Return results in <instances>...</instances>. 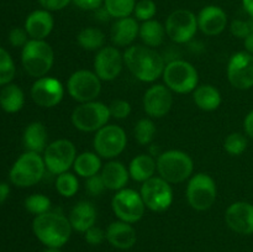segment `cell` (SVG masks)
<instances>
[{"mask_svg": "<svg viewBox=\"0 0 253 252\" xmlns=\"http://www.w3.org/2000/svg\"><path fill=\"white\" fill-rule=\"evenodd\" d=\"M41 6L48 11H58L68 6L72 0H39Z\"/></svg>", "mask_w": 253, "mask_h": 252, "instance_id": "obj_45", "label": "cell"}, {"mask_svg": "<svg viewBox=\"0 0 253 252\" xmlns=\"http://www.w3.org/2000/svg\"><path fill=\"white\" fill-rule=\"evenodd\" d=\"M69 95L78 103H88L95 100L101 91V79L95 72L79 69L71 74L67 82Z\"/></svg>", "mask_w": 253, "mask_h": 252, "instance_id": "obj_12", "label": "cell"}, {"mask_svg": "<svg viewBox=\"0 0 253 252\" xmlns=\"http://www.w3.org/2000/svg\"><path fill=\"white\" fill-rule=\"evenodd\" d=\"M32 229L37 239L47 247H62L67 244L72 234L69 219L57 212L37 215L32 222Z\"/></svg>", "mask_w": 253, "mask_h": 252, "instance_id": "obj_2", "label": "cell"}, {"mask_svg": "<svg viewBox=\"0 0 253 252\" xmlns=\"http://www.w3.org/2000/svg\"><path fill=\"white\" fill-rule=\"evenodd\" d=\"M193 99L198 108L204 111L216 110L221 104V94L214 85L210 84L197 86L193 93Z\"/></svg>", "mask_w": 253, "mask_h": 252, "instance_id": "obj_28", "label": "cell"}, {"mask_svg": "<svg viewBox=\"0 0 253 252\" xmlns=\"http://www.w3.org/2000/svg\"><path fill=\"white\" fill-rule=\"evenodd\" d=\"M64 96V86L61 82L52 77H42L34 83L31 98L41 108H54Z\"/></svg>", "mask_w": 253, "mask_h": 252, "instance_id": "obj_17", "label": "cell"}, {"mask_svg": "<svg viewBox=\"0 0 253 252\" xmlns=\"http://www.w3.org/2000/svg\"><path fill=\"white\" fill-rule=\"evenodd\" d=\"M194 170V162L188 153L169 150L157 158V172L168 183H182L189 179Z\"/></svg>", "mask_w": 253, "mask_h": 252, "instance_id": "obj_4", "label": "cell"}, {"mask_svg": "<svg viewBox=\"0 0 253 252\" xmlns=\"http://www.w3.org/2000/svg\"><path fill=\"white\" fill-rule=\"evenodd\" d=\"M77 41L85 51H99L105 43V35L98 27H84L79 31Z\"/></svg>", "mask_w": 253, "mask_h": 252, "instance_id": "obj_32", "label": "cell"}, {"mask_svg": "<svg viewBox=\"0 0 253 252\" xmlns=\"http://www.w3.org/2000/svg\"><path fill=\"white\" fill-rule=\"evenodd\" d=\"M105 234L106 240L114 247L120 250L131 249L136 244V240H137L135 229L128 222L121 221V220L120 221L111 222Z\"/></svg>", "mask_w": 253, "mask_h": 252, "instance_id": "obj_23", "label": "cell"}, {"mask_svg": "<svg viewBox=\"0 0 253 252\" xmlns=\"http://www.w3.org/2000/svg\"><path fill=\"white\" fill-rule=\"evenodd\" d=\"M106 189L121 190L126 187L130 178L127 168L119 161H110L103 167L100 173Z\"/></svg>", "mask_w": 253, "mask_h": 252, "instance_id": "obj_25", "label": "cell"}, {"mask_svg": "<svg viewBox=\"0 0 253 252\" xmlns=\"http://www.w3.org/2000/svg\"><path fill=\"white\" fill-rule=\"evenodd\" d=\"M157 170V161L150 155H138L130 162L128 166V173L130 177L136 182H146L150 178L155 177Z\"/></svg>", "mask_w": 253, "mask_h": 252, "instance_id": "obj_26", "label": "cell"}, {"mask_svg": "<svg viewBox=\"0 0 253 252\" xmlns=\"http://www.w3.org/2000/svg\"><path fill=\"white\" fill-rule=\"evenodd\" d=\"M224 148L229 155L240 156L246 151L247 138L244 133L232 132L225 138Z\"/></svg>", "mask_w": 253, "mask_h": 252, "instance_id": "obj_38", "label": "cell"}, {"mask_svg": "<svg viewBox=\"0 0 253 252\" xmlns=\"http://www.w3.org/2000/svg\"><path fill=\"white\" fill-rule=\"evenodd\" d=\"M46 170L43 157L40 153L27 151L20 156L10 169V180L16 187L27 188L42 179Z\"/></svg>", "mask_w": 253, "mask_h": 252, "instance_id": "obj_6", "label": "cell"}, {"mask_svg": "<svg viewBox=\"0 0 253 252\" xmlns=\"http://www.w3.org/2000/svg\"><path fill=\"white\" fill-rule=\"evenodd\" d=\"M109 106L101 101L82 103L72 113V124L74 127L83 132H94L100 130L110 119Z\"/></svg>", "mask_w": 253, "mask_h": 252, "instance_id": "obj_7", "label": "cell"}, {"mask_svg": "<svg viewBox=\"0 0 253 252\" xmlns=\"http://www.w3.org/2000/svg\"><path fill=\"white\" fill-rule=\"evenodd\" d=\"M244 43H245V48H246V52L253 54V32H251V34L244 40Z\"/></svg>", "mask_w": 253, "mask_h": 252, "instance_id": "obj_50", "label": "cell"}, {"mask_svg": "<svg viewBox=\"0 0 253 252\" xmlns=\"http://www.w3.org/2000/svg\"><path fill=\"white\" fill-rule=\"evenodd\" d=\"M172 105V90L163 84H155L150 86L143 95V109L151 118H163L169 113Z\"/></svg>", "mask_w": 253, "mask_h": 252, "instance_id": "obj_18", "label": "cell"}, {"mask_svg": "<svg viewBox=\"0 0 253 252\" xmlns=\"http://www.w3.org/2000/svg\"><path fill=\"white\" fill-rule=\"evenodd\" d=\"M136 0H104L103 6L111 17L121 19L133 14L136 6Z\"/></svg>", "mask_w": 253, "mask_h": 252, "instance_id": "obj_33", "label": "cell"}, {"mask_svg": "<svg viewBox=\"0 0 253 252\" xmlns=\"http://www.w3.org/2000/svg\"><path fill=\"white\" fill-rule=\"evenodd\" d=\"M166 27L157 20H148V21L142 22L140 26V32L138 36L141 37L145 46L155 48V47L161 46L165 41L166 37Z\"/></svg>", "mask_w": 253, "mask_h": 252, "instance_id": "obj_29", "label": "cell"}, {"mask_svg": "<svg viewBox=\"0 0 253 252\" xmlns=\"http://www.w3.org/2000/svg\"><path fill=\"white\" fill-rule=\"evenodd\" d=\"M56 189L62 197L72 198L77 194L79 189V180L73 173L64 172L57 175Z\"/></svg>", "mask_w": 253, "mask_h": 252, "instance_id": "obj_34", "label": "cell"}, {"mask_svg": "<svg viewBox=\"0 0 253 252\" xmlns=\"http://www.w3.org/2000/svg\"><path fill=\"white\" fill-rule=\"evenodd\" d=\"M225 221L232 231L241 235L253 234V204L247 202L232 203L225 212Z\"/></svg>", "mask_w": 253, "mask_h": 252, "instance_id": "obj_19", "label": "cell"}, {"mask_svg": "<svg viewBox=\"0 0 253 252\" xmlns=\"http://www.w3.org/2000/svg\"><path fill=\"white\" fill-rule=\"evenodd\" d=\"M244 128L246 135L249 136V137L253 138V110L250 111L246 115V118H245Z\"/></svg>", "mask_w": 253, "mask_h": 252, "instance_id": "obj_47", "label": "cell"}, {"mask_svg": "<svg viewBox=\"0 0 253 252\" xmlns=\"http://www.w3.org/2000/svg\"><path fill=\"white\" fill-rule=\"evenodd\" d=\"M94 12H95L96 19L100 20V21H108V20L111 17L110 15H109V12L106 11V9L104 6L99 7V9H96Z\"/></svg>", "mask_w": 253, "mask_h": 252, "instance_id": "obj_49", "label": "cell"}, {"mask_svg": "<svg viewBox=\"0 0 253 252\" xmlns=\"http://www.w3.org/2000/svg\"><path fill=\"white\" fill-rule=\"evenodd\" d=\"M25 71L35 78H42L51 71L54 63V52L44 40H30L21 53Z\"/></svg>", "mask_w": 253, "mask_h": 252, "instance_id": "obj_3", "label": "cell"}, {"mask_svg": "<svg viewBox=\"0 0 253 252\" xmlns=\"http://www.w3.org/2000/svg\"><path fill=\"white\" fill-rule=\"evenodd\" d=\"M242 5H244V9L246 10L247 14L253 19V0H242Z\"/></svg>", "mask_w": 253, "mask_h": 252, "instance_id": "obj_51", "label": "cell"}, {"mask_svg": "<svg viewBox=\"0 0 253 252\" xmlns=\"http://www.w3.org/2000/svg\"><path fill=\"white\" fill-rule=\"evenodd\" d=\"M84 237H85V241L88 244L96 246V245H100L106 239V234L100 227H96L94 225L93 227H90V229L84 232Z\"/></svg>", "mask_w": 253, "mask_h": 252, "instance_id": "obj_44", "label": "cell"}, {"mask_svg": "<svg viewBox=\"0 0 253 252\" xmlns=\"http://www.w3.org/2000/svg\"><path fill=\"white\" fill-rule=\"evenodd\" d=\"M43 252H61V251H59V249H57V247H48V249Z\"/></svg>", "mask_w": 253, "mask_h": 252, "instance_id": "obj_52", "label": "cell"}, {"mask_svg": "<svg viewBox=\"0 0 253 252\" xmlns=\"http://www.w3.org/2000/svg\"><path fill=\"white\" fill-rule=\"evenodd\" d=\"M47 138H48V133H47L46 127L42 123L35 121L27 125L24 132V145L27 151L31 152L41 153L46 150Z\"/></svg>", "mask_w": 253, "mask_h": 252, "instance_id": "obj_27", "label": "cell"}, {"mask_svg": "<svg viewBox=\"0 0 253 252\" xmlns=\"http://www.w3.org/2000/svg\"><path fill=\"white\" fill-rule=\"evenodd\" d=\"M140 194L146 208L156 212L166 211L173 203V190L170 183L162 177H152L143 182Z\"/></svg>", "mask_w": 253, "mask_h": 252, "instance_id": "obj_14", "label": "cell"}, {"mask_svg": "<svg viewBox=\"0 0 253 252\" xmlns=\"http://www.w3.org/2000/svg\"><path fill=\"white\" fill-rule=\"evenodd\" d=\"M162 77L166 85L178 94L192 93L199 83L197 68L184 59H173L168 62Z\"/></svg>", "mask_w": 253, "mask_h": 252, "instance_id": "obj_5", "label": "cell"}, {"mask_svg": "<svg viewBox=\"0 0 253 252\" xmlns=\"http://www.w3.org/2000/svg\"><path fill=\"white\" fill-rule=\"evenodd\" d=\"M156 135V125L151 119H141L136 123L133 128V136L135 140L140 145H148L153 141Z\"/></svg>", "mask_w": 253, "mask_h": 252, "instance_id": "obj_35", "label": "cell"}, {"mask_svg": "<svg viewBox=\"0 0 253 252\" xmlns=\"http://www.w3.org/2000/svg\"><path fill=\"white\" fill-rule=\"evenodd\" d=\"M54 27V20L48 10H35L25 21V30L32 40H44Z\"/></svg>", "mask_w": 253, "mask_h": 252, "instance_id": "obj_21", "label": "cell"}, {"mask_svg": "<svg viewBox=\"0 0 253 252\" xmlns=\"http://www.w3.org/2000/svg\"><path fill=\"white\" fill-rule=\"evenodd\" d=\"M124 62V54L116 47H103L94 58V72L104 82H111L120 76Z\"/></svg>", "mask_w": 253, "mask_h": 252, "instance_id": "obj_16", "label": "cell"}, {"mask_svg": "<svg viewBox=\"0 0 253 252\" xmlns=\"http://www.w3.org/2000/svg\"><path fill=\"white\" fill-rule=\"evenodd\" d=\"M217 188L215 180L207 173H197L189 178L187 199L190 207L198 211L210 209L216 202Z\"/></svg>", "mask_w": 253, "mask_h": 252, "instance_id": "obj_8", "label": "cell"}, {"mask_svg": "<svg viewBox=\"0 0 253 252\" xmlns=\"http://www.w3.org/2000/svg\"><path fill=\"white\" fill-rule=\"evenodd\" d=\"M156 12H157V5L153 0H138L133 10L135 19L142 22L152 20Z\"/></svg>", "mask_w": 253, "mask_h": 252, "instance_id": "obj_39", "label": "cell"}, {"mask_svg": "<svg viewBox=\"0 0 253 252\" xmlns=\"http://www.w3.org/2000/svg\"><path fill=\"white\" fill-rule=\"evenodd\" d=\"M227 79L239 90L253 88V54L246 51L232 54L227 63Z\"/></svg>", "mask_w": 253, "mask_h": 252, "instance_id": "obj_15", "label": "cell"}, {"mask_svg": "<svg viewBox=\"0 0 253 252\" xmlns=\"http://www.w3.org/2000/svg\"><path fill=\"white\" fill-rule=\"evenodd\" d=\"M96 209L93 203L82 200L77 203L69 214V222L72 229L79 232H85L95 225Z\"/></svg>", "mask_w": 253, "mask_h": 252, "instance_id": "obj_24", "label": "cell"}, {"mask_svg": "<svg viewBox=\"0 0 253 252\" xmlns=\"http://www.w3.org/2000/svg\"><path fill=\"white\" fill-rule=\"evenodd\" d=\"M113 211L121 221L133 224L142 219L145 215L146 205L140 193L133 189L124 188L118 190L111 200Z\"/></svg>", "mask_w": 253, "mask_h": 252, "instance_id": "obj_11", "label": "cell"}, {"mask_svg": "<svg viewBox=\"0 0 253 252\" xmlns=\"http://www.w3.org/2000/svg\"><path fill=\"white\" fill-rule=\"evenodd\" d=\"M105 183H104L103 178H101V175L99 173L93 175V177L86 178L85 190L89 195H91V197H99V195H101L105 192Z\"/></svg>", "mask_w": 253, "mask_h": 252, "instance_id": "obj_41", "label": "cell"}, {"mask_svg": "<svg viewBox=\"0 0 253 252\" xmlns=\"http://www.w3.org/2000/svg\"><path fill=\"white\" fill-rule=\"evenodd\" d=\"M72 2L82 10L95 11L96 9L103 6L104 0H72Z\"/></svg>", "mask_w": 253, "mask_h": 252, "instance_id": "obj_46", "label": "cell"}, {"mask_svg": "<svg viewBox=\"0 0 253 252\" xmlns=\"http://www.w3.org/2000/svg\"><path fill=\"white\" fill-rule=\"evenodd\" d=\"M77 158L76 146L67 138H61L49 143L43 151V161L46 169L52 174L59 175L68 172L73 167Z\"/></svg>", "mask_w": 253, "mask_h": 252, "instance_id": "obj_9", "label": "cell"}, {"mask_svg": "<svg viewBox=\"0 0 253 252\" xmlns=\"http://www.w3.org/2000/svg\"><path fill=\"white\" fill-rule=\"evenodd\" d=\"M230 31L237 39L245 40L250 34L252 32L251 25L250 21H245V20L236 19L231 22V26H230Z\"/></svg>", "mask_w": 253, "mask_h": 252, "instance_id": "obj_42", "label": "cell"}, {"mask_svg": "<svg viewBox=\"0 0 253 252\" xmlns=\"http://www.w3.org/2000/svg\"><path fill=\"white\" fill-rule=\"evenodd\" d=\"M10 194V187L6 183H0V204L6 202Z\"/></svg>", "mask_w": 253, "mask_h": 252, "instance_id": "obj_48", "label": "cell"}, {"mask_svg": "<svg viewBox=\"0 0 253 252\" xmlns=\"http://www.w3.org/2000/svg\"><path fill=\"white\" fill-rule=\"evenodd\" d=\"M127 145V136L118 125H105L96 131L93 146L101 158L113 160L124 152Z\"/></svg>", "mask_w": 253, "mask_h": 252, "instance_id": "obj_13", "label": "cell"}, {"mask_svg": "<svg viewBox=\"0 0 253 252\" xmlns=\"http://www.w3.org/2000/svg\"><path fill=\"white\" fill-rule=\"evenodd\" d=\"M27 36L29 35H27L26 30L21 29V27H15L10 31L9 41L14 47H24L29 42Z\"/></svg>", "mask_w": 253, "mask_h": 252, "instance_id": "obj_43", "label": "cell"}, {"mask_svg": "<svg viewBox=\"0 0 253 252\" xmlns=\"http://www.w3.org/2000/svg\"><path fill=\"white\" fill-rule=\"evenodd\" d=\"M73 168L79 177H93L101 169V157L96 152H82L77 156Z\"/></svg>", "mask_w": 253, "mask_h": 252, "instance_id": "obj_31", "label": "cell"}, {"mask_svg": "<svg viewBox=\"0 0 253 252\" xmlns=\"http://www.w3.org/2000/svg\"><path fill=\"white\" fill-rule=\"evenodd\" d=\"M140 32V25L135 17H121L116 19L110 31L111 41L115 46L126 47L130 46Z\"/></svg>", "mask_w": 253, "mask_h": 252, "instance_id": "obj_22", "label": "cell"}, {"mask_svg": "<svg viewBox=\"0 0 253 252\" xmlns=\"http://www.w3.org/2000/svg\"><path fill=\"white\" fill-rule=\"evenodd\" d=\"M109 111H110L111 118L124 120L131 114V105L128 101L118 99V100L111 101V104L109 105Z\"/></svg>", "mask_w": 253, "mask_h": 252, "instance_id": "obj_40", "label": "cell"}, {"mask_svg": "<svg viewBox=\"0 0 253 252\" xmlns=\"http://www.w3.org/2000/svg\"><path fill=\"white\" fill-rule=\"evenodd\" d=\"M198 27L207 36H217L227 26V15L217 5H208L199 11L197 16Z\"/></svg>", "mask_w": 253, "mask_h": 252, "instance_id": "obj_20", "label": "cell"}, {"mask_svg": "<svg viewBox=\"0 0 253 252\" xmlns=\"http://www.w3.org/2000/svg\"><path fill=\"white\" fill-rule=\"evenodd\" d=\"M166 34L175 43H187L194 39L198 31L197 15L187 9H177L166 20Z\"/></svg>", "mask_w": 253, "mask_h": 252, "instance_id": "obj_10", "label": "cell"}, {"mask_svg": "<svg viewBox=\"0 0 253 252\" xmlns=\"http://www.w3.org/2000/svg\"><path fill=\"white\" fill-rule=\"evenodd\" d=\"M25 208H26L27 211L37 216V215L49 211L51 200H49L48 197L43 194H32L27 197L26 200H25Z\"/></svg>", "mask_w": 253, "mask_h": 252, "instance_id": "obj_37", "label": "cell"}, {"mask_svg": "<svg viewBox=\"0 0 253 252\" xmlns=\"http://www.w3.org/2000/svg\"><path fill=\"white\" fill-rule=\"evenodd\" d=\"M124 62L136 79L152 83L162 77L165 58L156 49L141 44H133L124 52Z\"/></svg>", "mask_w": 253, "mask_h": 252, "instance_id": "obj_1", "label": "cell"}, {"mask_svg": "<svg viewBox=\"0 0 253 252\" xmlns=\"http://www.w3.org/2000/svg\"><path fill=\"white\" fill-rule=\"evenodd\" d=\"M25 103L24 91L16 84H6L0 90V106L6 113H17Z\"/></svg>", "mask_w": 253, "mask_h": 252, "instance_id": "obj_30", "label": "cell"}, {"mask_svg": "<svg viewBox=\"0 0 253 252\" xmlns=\"http://www.w3.org/2000/svg\"><path fill=\"white\" fill-rule=\"evenodd\" d=\"M15 64L6 49L0 47V85H6L15 77Z\"/></svg>", "mask_w": 253, "mask_h": 252, "instance_id": "obj_36", "label": "cell"}]
</instances>
